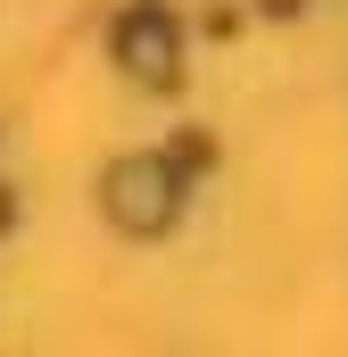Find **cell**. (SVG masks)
Listing matches in <instances>:
<instances>
[{"label":"cell","instance_id":"cell-1","mask_svg":"<svg viewBox=\"0 0 348 357\" xmlns=\"http://www.w3.org/2000/svg\"><path fill=\"white\" fill-rule=\"evenodd\" d=\"M108 216L125 225V233H158L174 216V175L166 158H125L116 175H108Z\"/></svg>","mask_w":348,"mask_h":357},{"label":"cell","instance_id":"cell-2","mask_svg":"<svg viewBox=\"0 0 348 357\" xmlns=\"http://www.w3.org/2000/svg\"><path fill=\"white\" fill-rule=\"evenodd\" d=\"M116 59H125V75H141V84H174V17L166 8H133V17L116 25Z\"/></svg>","mask_w":348,"mask_h":357}]
</instances>
